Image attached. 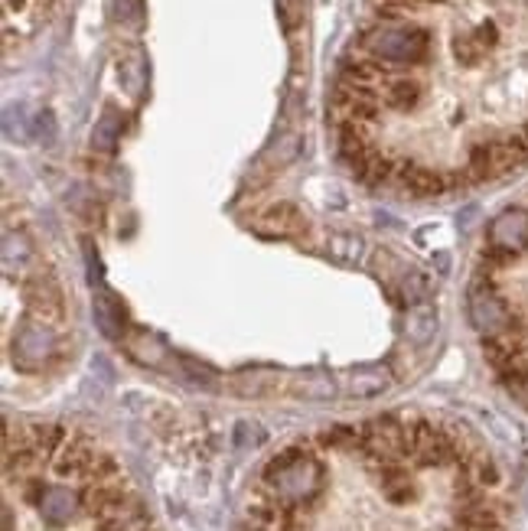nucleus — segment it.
<instances>
[{
	"mask_svg": "<svg viewBox=\"0 0 528 531\" xmlns=\"http://www.w3.org/2000/svg\"><path fill=\"white\" fill-rule=\"evenodd\" d=\"M359 52L385 62L388 69L424 66L430 59V33L424 27H401V23H372L359 36Z\"/></svg>",
	"mask_w": 528,
	"mask_h": 531,
	"instance_id": "nucleus-1",
	"label": "nucleus"
},
{
	"mask_svg": "<svg viewBox=\"0 0 528 531\" xmlns=\"http://www.w3.org/2000/svg\"><path fill=\"white\" fill-rule=\"evenodd\" d=\"M23 304H27V316L39 320L46 326H59L66 320V294L62 284L52 271H33L23 281Z\"/></svg>",
	"mask_w": 528,
	"mask_h": 531,
	"instance_id": "nucleus-2",
	"label": "nucleus"
},
{
	"mask_svg": "<svg viewBox=\"0 0 528 531\" xmlns=\"http://www.w3.org/2000/svg\"><path fill=\"white\" fill-rule=\"evenodd\" d=\"M52 353H56V333H52V326L27 316L23 329H20L17 339H13V362H17V369L36 372V369H43V362H46Z\"/></svg>",
	"mask_w": 528,
	"mask_h": 531,
	"instance_id": "nucleus-3",
	"label": "nucleus"
},
{
	"mask_svg": "<svg viewBox=\"0 0 528 531\" xmlns=\"http://www.w3.org/2000/svg\"><path fill=\"white\" fill-rule=\"evenodd\" d=\"M398 177L404 183L411 196L418 199H434V196H444L453 189L450 183V170H434V167H420V163H398Z\"/></svg>",
	"mask_w": 528,
	"mask_h": 531,
	"instance_id": "nucleus-4",
	"label": "nucleus"
},
{
	"mask_svg": "<svg viewBox=\"0 0 528 531\" xmlns=\"http://www.w3.org/2000/svg\"><path fill=\"white\" fill-rule=\"evenodd\" d=\"M98 447L88 440L85 433H68L66 447L56 453V460H52V472H56L59 479H82L88 470V463L95 460Z\"/></svg>",
	"mask_w": 528,
	"mask_h": 531,
	"instance_id": "nucleus-5",
	"label": "nucleus"
},
{
	"mask_svg": "<svg viewBox=\"0 0 528 531\" xmlns=\"http://www.w3.org/2000/svg\"><path fill=\"white\" fill-rule=\"evenodd\" d=\"M489 245H502L512 251H525L528 245V209H506L499 218H492L489 226Z\"/></svg>",
	"mask_w": 528,
	"mask_h": 531,
	"instance_id": "nucleus-6",
	"label": "nucleus"
},
{
	"mask_svg": "<svg viewBox=\"0 0 528 531\" xmlns=\"http://www.w3.org/2000/svg\"><path fill=\"white\" fill-rule=\"evenodd\" d=\"M388 79H395V69H388V66L379 59H372L369 52H356V56H346V59H342V82H346V85H372V89H381Z\"/></svg>",
	"mask_w": 528,
	"mask_h": 531,
	"instance_id": "nucleus-7",
	"label": "nucleus"
},
{
	"mask_svg": "<svg viewBox=\"0 0 528 531\" xmlns=\"http://www.w3.org/2000/svg\"><path fill=\"white\" fill-rule=\"evenodd\" d=\"M424 99V85L411 75H395L381 85V105L391 111H414Z\"/></svg>",
	"mask_w": 528,
	"mask_h": 531,
	"instance_id": "nucleus-8",
	"label": "nucleus"
},
{
	"mask_svg": "<svg viewBox=\"0 0 528 531\" xmlns=\"http://www.w3.org/2000/svg\"><path fill=\"white\" fill-rule=\"evenodd\" d=\"M388 384H391L388 369H381V365H362V369L349 372L346 392H349L352 398H375V394H381Z\"/></svg>",
	"mask_w": 528,
	"mask_h": 531,
	"instance_id": "nucleus-9",
	"label": "nucleus"
},
{
	"mask_svg": "<svg viewBox=\"0 0 528 531\" xmlns=\"http://www.w3.org/2000/svg\"><path fill=\"white\" fill-rule=\"evenodd\" d=\"M469 183H486V179H499L496 177V150H492V140H473L467 150V167H463Z\"/></svg>",
	"mask_w": 528,
	"mask_h": 531,
	"instance_id": "nucleus-10",
	"label": "nucleus"
},
{
	"mask_svg": "<svg viewBox=\"0 0 528 531\" xmlns=\"http://www.w3.org/2000/svg\"><path fill=\"white\" fill-rule=\"evenodd\" d=\"M82 505V495H76V492L68 489H46V495L39 499V511H43V519L49 521V525H66L72 515H76V509Z\"/></svg>",
	"mask_w": 528,
	"mask_h": 531,
	"instance_id": "nucleus-11",
	"label": "nucleus"
},
{
	"mask_svg": "<svg viewBox=\"0 0 528 531\" xmlns=\"http://www.w3.org/2000/svg\"><path fill=\"white\" fill-rule=\"evenodd\" d=\"M261 222L271 226L277 235H300V232H307V216L293 202H274V206H268Z\"/></svg>",
	"mask_w": 528,
	"mask_h": 531,
	"instance_id": "nucleus-12",
	"label": "nucleus"
},
{
	"mask_svg": "<svg viewBox=\"0 0 528 531\" xmlns=\"http://www.w3.org/2000/svg\"><path fill=\"white\" fill-rule=\"evenodd\" d=\"M460 528L463 531H502V515L479 495L476 502L463 505V511H460Z\"/></svg>",
	"mask_w": 528,
	"mask_h": 531,
	"instance_id": "nucleus-13",
	"label": "nucleus"
},
{
	"mask_svg": "<svg viewBox=\"0 0 528 531\" xmlns=\"http://www.w3.org/2000/svg\"><path fill=\"white\" fill-rule=\"evenodd\" d=\"M68 431L59 424H29V443L43 460H56V453L66 447Z\"/></svg>",
	"mask_w": 528,
	"mask_h": 531,
	"instance_id": "nucleus-14",
	"label": "nucleus"
},
{
	"mask_svg": "<svg viewBox=\"0 0 528 531\" xmlns=\"http://www.w3.org/2000/svg\"><path fill=\"white\" fill-rule=\"evenodd\" d=\"M483 355H486L489 365L499 372V369H506L508 362H516L518 355H525V353H522V343H518L516 336L492 333V336H483Z\"/></svg>",
	"mask_w": 528,
	"mask_h": 531,
	"instance_id": "nucleus-15",
	"label": "nucleus"
},
{
	"mask_svg": "<svg viewBox=\"0 0 528 531\" xmlns=\"http://www.w3.org/2000/svg\"><path fill=\"white\" fill-rule=\"evenodd\" d=\"M379 479H381V492H385L388 502H395V505H404V502L414 499V482H411L408 470H404L401 463H391V466L379 470Z\"/></svg>",
	"mask_w": 528,
	"mask_h": 531,
	"instance_id": "nucleus-16",
	"label": "nucleus"
},
{
	"mask_svg": "<svg viewBox=\"0 0 528 531\" xmlns=\"http://www.w3.org/2000/svg\"><path fill=\"white\" fill-rule=\"evenodd\" d=\"M277 378L281 375L274 372V369H244V372H238V375H232V392H238V394H268V392H274L277 388Z\"/></svg>",
	"mask_w": 528,
	"mask_h": 531,
	"instance_id": "nucleus-17",
	"label": "nucleus"
},
{
	"mask_svg": "<svg viewBox=\"0 0 528 531\" xmlns=\"http://www.w3.org/2000/svg\"><path fill=\"white\" fill-rule=\"evenodd\" d=\"M95 320L98 326H101V333L111 336V339H117V336L124 333V329H121V323H124V306L117 304L108 290H98L95 294Z\"/></svg>",
	"mask_w": 528,
	"mask_h": 531,
	"instance_id": "nucleus-18",
	"label": "nucleus"
},
{
	"mask_svg": "<svg viewBox=\"0 0 528 531\" xmlns=\"http://www.w3.org/2000/svg\"><path fill=\"white\" fill-rule=\"evenodd\" d=\"M326 255H330L336 265L359 267L362 261H365V242H362L359 235H330Z\"/></svg>",
	"mask_w": 528,
	"mask_h": 531,
	"instance_id": "nucleus-19",
	"label": "nucleus"
},
{
	"mask_svg": "<svg viewBox=\"0 0 528 531\" xmlns=\"http://www.w3.org/2000/svg\"><path fill=\"white\" fill-rule=\"evenodd\" d=\"M307 460V447L303 443H293V447H284L277 456H271V463L264 466V482H281L291 470H297L300 463Z\"/></svg>",
	"mask_w": 528,
	"mask_h": 531,
	"instance_id": "nucleus-20",
	"label": "nucleus"
},
{
	"mask_svg": "<svg viewBox=\"0 0 528 531\" xmlns=\"http://www.w3.org/2000/svg\"><path fill=\"white\" fill-rule=\"evenodd\" d=\"M437 329V310L434 304H418L408 310V339L414 343H428Z\"/></svg>",
	"mask_w": 528,
	"mask_h": 531,
	"instance_id": "nucleus-21",
	"label": "nucleus"
},
{
	"mask_svg": "<svg viewBox=\"0 0 528 531\" xmlns=\"http://www.w3.org/2000/svg\"><path fill=\"white\" fill-rule=\"evenodd\" d=\"M43 463H46V460H43V456H39L33 447L4 453V470H7V476H17V479H23V476H33V472H36Z\"/></svg>",
	"mask_w": 528,
	"mask_h": 531,
	"instance_id": "nucleus-22",
	"label": "nucleus"
},
{
	"mask_svg": "<svg viewBox=\"0 0 528 531\" xmlns=\"http://www.w3.org/2000/svg\"><path fill=\"white\" fill-rule=\"evenodd\" d=\"M117 138H121V118H117L115 108H108L101 115V121L95 124V131H92V147L108 154V150H115Z\"/></svg>",
	"mask_w": 528,
	"mask_h": 531,
	"instance_id": "nucleus-23",
	"label": "nucleus"
},
{
	"mask_svg": "<svg viewBox=\"0 0 528 531\" xmlns=\"http://www.w3.org/2000/svg\"><path fill=\"white\" fill-rule=\"evenodd\" d=\"M453 59H457L460 66L473 69V66H479V62L486 59V50H483V43H479L473 33H460L457 40H453Z\"/></svg>",
	"mask_w": 528,
	"mask_h": 531,
	"instance_id": "nucleus-24",
	"label": "nucleus"
},
{
	"mask_svg": "<svg viewBox=\"0 0 528 531\" xmlns=\"http://www.w3.org/2000/svg\"><path fill=\"white\" fill-rule=\"evenodd\" d=\"M115 479H121L117 460L108 456V453H95V460L88 463L85 476H82V486H88V482H115Z\"/></svg>",
	"mask_w": 528,
	"mask_h": 531,
	"instance_id": "nucleus-25",
	"label": "nucleus"
},
{
	"mask_svg": "<svg viewBox=\"0 0 528 531\" xmlns=\"http://www.w3.org/2000/svg\"><path fill=\"white\" fill-rule=\"evenodd\" d=\"M391 173H398V163H395L388 154H375V150H372L359 179H365V183H385V179H391Z\"/></svg>",
	"mask_w": 528,
	"mask_h": 531,
	"instance_id": "nucleus-26",
	"label": "nucleus"
},
{
	"mask_svg": "<svg viewBox=\"0 0 528 531\" xmlns=\"http://www.w3.org/2000/svg\"><path fill=\"white\" fill-rule=\"evenodd\" d=\"M467 470H469V476L476 479V486L479 489H492V486H499V466L489 456H473V460L467 463Z\"/></svg>",
	"mask_w": 528,
	"mask_h": 531,
	"instance_id": "nucleus-27",
	"label": "nucleus"
},
{
	"mask_svg": "<svg viewBox=\"0 0 528 531\" xmlns=\"http://www.w3.org/2000/svg\"><path fill=\"white\" fill-rule=\"evenodd\" d=\"M518 261V251H512V248H502V245H486L483 248V267L486 271H502V267H512Z\"/></svg>",
	"mask_w": 528,
	"mask_h": 531,
	"instance_id": "nucleus-28",
	"label": "nucleus"
},
{
	"mask_svg": "<svg viewBox=\"0 0 528 531\" xmlns=\"http://www.w3.org/2000/svg\"><path fill=\"white\" fill-rule=\"evenodd\" d=\"M300 382L303 384H297V394H310V398H330L332 394V382L320 372L300 375Z\"/></svg>",
	"mask_w": 528,
	"mask_h": 531,
	"instance_id": "nucleus-29",
	"label": "nucleus"
},
{
	"mask_svg": "<svg viewBox=\"0 0 528 531\" xmlns=\"http://www.w3.org/2000/svg\"><path fill=\"white\" fill-rule=\"evenodd\" d=\"M401 290H404V304L418 306L424 297H428V277L424 274H411L401 281Z\"/></svg>",
	"mask_w": 528,
	"mask_h": 531,
	"instance_id": "nucleus-30",
	"label": "nucleus"
},
{
	"mask_svg": "<svg viewBox=\"0 0 528 531\" xmlns=\"http://www.w3.org/2000/svg\"><path fill=\"white\" fill-rule=\"evenodd\" d=\"M115 13L121 23L140 20V0H115Z\"/></svg>",
	"mask_w": 528,
	"mask_h": 531,
	"instance_id": "nucleus-31",
	"label": "nucleus"
},
{
	"mask_svg": "<svg viewBox=\"0 0 528 531\" xmlns=\"http://www.w3.org/2000/svg\"><path fill=\"white\" fill-rule=\"evenodd\" d=\"M473 36H476V40L483 43V50L489 52V50H492V46L499 43V27H496L492 20H483V23L476 27V30H473Z\"/></svg>",
	"mask_w": 528,
	"mask_h": 531,
	"instance_id": "nucleus-32",
	"label": "nucleus"
},
{
	"mask_svg": "<svg viewBox=\"0 0 528 531\" xmlns=\"http://www.w3.org/2000/svg\"><path fill=\"white\" fill-rule=\"evenodd\" d=\"M33 128H36L39 138L46 134V140H52V134H56V124H52V115H49V111H43V115H36V121H33Z\"/></svg>",
	"mask_w": 528,
	"mask_h": 531,
	"instance_id": "nucleus-33",
	"label": "nucleus"
},
{
	"mask_svg": "<svg viewBox=\"0 0 528 531\" xmlns=\"http://www.w3.org/2000/svg\"><path fill=\"white\" fill-rule=\"evenodd\" d=\"M134 519H95V531H127Z\"/></svg>",
	"mask_w": 528,
	"mask_h": 531,
	"instance_id": "nucleus-34",
	"label": "nucleus"
},
{
	"mask_svg": "<svg viewBox=\"0 0 528 531\" xmlns=\"http://www.w3.org/2000/svg\"><path fill=\"white\" fill-rule=\"evenodd\" d=\"M29 4L33 0H4V11H7V17H20V13L29 11Z\"/></svg>",
	"mask_w": 528,
	"mask_h": 531,
	"instance_id": "nucleus-35",
	"label": "nucleus"
},
{
	"mask_svg": "<svg viewBox=\"0 0 528 531\" xmlns=\"http://www.w3.org/2000/svg\"><path fill=\"white\" fill-rule=\"evenodd\" d=\"M13 528V519H10V509H4V531Z\"/></svg>",
	"mask_w": 528,
	"mask_h": 531,
	"instance_id": "nucleus-36",
	"label": "nucleus"
},
{
	"mask_svg": "<svg viewBox=\"0 0 528 531\" xmlns=\"http://www.w3.org/2000/svg\"><path fill=\"white\" fill-rule=\"evenodd\" d=\"M420 4H447V0H420Z\"/></svg>",
	"mask_w": 528,
	"mask_h": 531,
	"instance_id": "nucleus-37",
	"label": "nucleus"
},
{
	"mask_svg": "<svg viewBox=\"0 0 528 531\" xmlns=\"http://www.w3.org/2000/svg\"><path fill=\"white\" fill-rule=\"evenodd\" d=\"M522 134H525V140H528V121H525V128H522Z\"/></svg>",
	"mask_w": 528,
	"mask_h": 531,
	"instance_id": "nucleus-38",
	"label": "nucleus"
},
{
	"mask_svg": "<svg viewBox=\"0 0 528 531\" xmlns=\"http://www.w3.org/2000/svg\"><path fill=\"white\" fill-rule=\"evenodd\" d=\"M525 7H528V0H525Z\"/></svg>",
	"mask_w": 528,
	"mask_h": 531,
	"instance_id": "nucleus-39",
	"label": "nucleus"
},
{
	"mask_svg": "<svg viewBox=\"0 0 528 531\" xmlns=\"http://www.w3.org/2000/svg\"><path fill=\"white\" fill-rule=\"evenodd\" d=\"M525 251H528V245H525Z\"/></svg>",
	"mask_w": 528,
	"mask_h": 531,
	"instance_id": "nucleus-40",
	"label": "nucleus"
}]
</instances>
